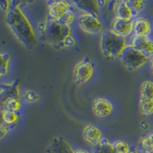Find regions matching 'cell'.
<instances>
[{
    "label": "cell",
    "mask_w": 153,
    "mask_h": 153,
    "mask_svg": "<svg viewBox=\"0 0 153 153\" xmlns=\"http://www.w3.org/2000/svg\"><path fill=\"white\" fill-rule=\"evenodd\" d=\"M152 32V25L147 18L138 16L132 19V35L150 37Z\"/></svg>",
    "instance_id": "11"
},
{
    "label": "cell",
    "mask_w": 153,
    "mask_h": 153,
    "mask_svg": "<svg viewBox=\"0 0 153 153\" xmlns=\"http://www.w3.org/2000/svg\"><path fill=\"white\" fill-rule=\"evenodd\" d=\"M139 106V110L144 116H151L153 114V100L140 97Z\"/></svg>",
    "instance_id": "17"
},
{
    "label": "cell",
    "mask_w": 153,
    "mask_h": 153,
    "mask_svg": "<svg viewBox=\"0 0 153 153\" xmlns=\"http://www.w3.org/2000/svg\"><path fill=\"white\" fill-rule=\"evenodd\" d=\"M114 106L110 100L104 97H97L93 100L92 110L100 118H106L113 113Z\"/></svg>",
    "instance_id": "9"
},
{
    "label": "cell",
    "mask_w": 153,
    "mask_h": 153,
    "mask_svg": "<svg viewBox=\"0 0 153 153\" xmlns=\"http://www.w3.org/2000/svg\"><path fill=\"white\" fill-rule=\"evenodd\" d=\"M94 69L92 63L87 57L80 60L74 68V80L77 85H83L94 76Z\"/></svg>",
    "instance_id": "6"
},
{
    "label": "cell",
    "mask_w": 153,
    "mask_h": 153,
    "mask_svg": "<svg viewBox=\"0 0 153 153\" xmlns=\"http://www.w3.org/2000/svg\"><path fill=\"white\" fill-rule=\"evenodd\" d=\"M48 153H74V150L62 138H54L48 149Z\"/></svg>",
    "instance_id": "14"
},
{
    "label": "cell",
    "mask_w": 153,
    "mask_h": 153,
    "mask_svg": "<svg viewBox=\"0 0 153 153\" xmlns=\"http://www.w3.org/2000/svg\"><path fill=\"white\" fill-rule=\"evenodd\" d=\"M71 8V4L65 0L48 2V12L49 18L56 22L59 21L60 19Z\"/></svg>",
    "instance_id": "8"
},
{
    "label": "cell",
    "mask_w": 153,
    "mask_h": 153,
    "mask_svg": "<svg viewBox=\"0 0 153 153\" xmlns=\"http://www.w3.org/2000/svg\"><path fill=\"white\" fill-rule=\"evenodd\" d=\"M139 151L142 153L153 152V131L149 132L140 139L139 142Z\"/></svg>",
    "instance_id": "15"
},
{
    "label": "cell",
    "mask_w": 153,
    "mask_h": 153,
    "mask_svg": "<svg viewBox=\"0 0 153 153\" xmlns=\"http://www.w3.org/2000/svg\"><path fill=\"white\" fill-rule=\"evenodd\" d=\"M127 3L133 13L134 19L138 17V16L142 13L146 7V2L143 0H128Z\"/></svg>",
    "instance_id": "18"
},
{
    "label": "cell",
    "mask_w": 153,
    "mask_h": 153,
    "mask_svg": "<svg viewBox=\"0 0 153 153\" xmlns=\"http://www.w3.org/2000/svg\"><path fill=\"white\" fill-rule=\"evenodd\" d=\"M6 72H5V71H1V70H0V79L2 78V76H4V75H5L6 74Z\"/></svg>",
    "instance_id": "30"
},
{
    "label": "cell",
    "mask_w": 153,
    "mask_h": 153,
    "mask_svg": "<svg viewBox=\"0 0 153 153\" xmlns=\"http://www.w3.org/2000/svg\"><path fill=\"white\" fill-rule=\"evenodd\" d=\"M128 153H139V152L136 149H131Z\"/></svg>",
    "instance_id": "31"
},
{
    "label": "cell",
    "mask_w": 153,
    "mask_h": 153,
    "mask_svg": "<svg viewBox=\"0 0 153 153\" xmlns=\"http://www.w3.org/2000/svg\"><path fill=\"white\" fill-rule=\"evenodd\" d=\"M112 146L115 153H128L131 150L129 143L123 139H117L112 142Z\"/></svg>",
    "instance_id": "21"
},
{
    "label": "cell",
    "mask_w": 153,
    "mask_h": 153,
    "mask_svg": "<svg viewBox=\"0 0 153 153\" xmlns=\"http://www.w3.org/2000/svg\"><path fill=\"white\" fill-rule=\"evenodd\" d=\"M77 23L80 29L87 34L96 35L103 31V24L97 16L93 13L80 12L77 17Z\"/></svg>",
    "instance_id": "5"
},
{
    "label": "cell",
    "mask_w": 153,
    "mask_h": 153,
    "mask_svg": "<svg viewBox=\"0 0 153 153\" xmlns=\"http://www.w3.org/2000/svg\"><path fill=\"white\" fill-rule=\"evenodd\" d=\"M127 46L126 38L115 35L110 29L103 31L101 34L100 49L103 55L107 58L120 57Z\"/></svg>",
    "instance_id": "2"
},
{
    "label": "cell",
    "mask_w": 153,
    "mask_h": 153,
    "mask_svg": "<svg viewBox=\"0 0 153 153\" xmlns=\"http://www.w3.org/2000/svg\"><path fill=\"white\" fill-rule=\"evenodd\" d=\"M75 19H76V13H75L74 10L73 9V5H72L71 9H69L60 19V20L57 22L61 23V24L64 25H67V26H71V25H72L74 22Z\"/></svg>",
    "instance_id": "22"
},
{
    "label": "cell",
    "mask_w": 153,
    "mask_h": 153,
    "mask_svg": "<svg viewBox=\"0 0 153 153\" xmlns=\"http://www.w3.org/2000/svg\"><path fill=\"white\" fill-rule=\"evenodd\" d=\"M9 2L7 1H0V7L2 8L3 10L6 11L9 8Z\"/></svg>",
    "instance_id": "27"
},
{
    "label": "cell",
    "mask_w": 153,
    "mask_h": 153,
    "mask_svg": "<svg viewBox=\"0 0 153 153\" xmlns=\"http://www.w3.org/2000/svg\"><path fill=\"white\" fill-rule=\"evenodd\" d=\"M128 45L143 53L149 59L153 57V39L151 37L132 35Z\"/></svg>",
    "instance_id": "7"
},
{
    "label": "cell",
    "mask_w": 153,
    "mask_h": 153,
    "mask_svg": "<svg viewBox=\"0 0 153 153\" xmlns=\"http://www.w3.org/2000/svg\"><path fill=\"white\" fill-rule=\"evenodd\" d=\"M83 134L86 141L94 146L97 145L101 141V139H103V132L99 127L94 125L86 126L84 127Z\"/></svg>",
    "instance_id": "12"
},
{
    "label": "cell",
    "mask_w": 153,
    "mask_h": 153,
    "mask_svg": "<svg viewBox=\"0 0 153 153\" xmlns=\"http://www.w3.org/2000/svg\"><path fill=\"white\" fill-rule=\"evenodd\" d=\"M22 102L19 97H12L6 100L2 106L3 110L19 113L22 109Z\"/></svg>",
    "instance_id": "19"
},
{
    "label": "cell",
    "mask_w": 153,
    "mask_h": 153,
    "mask_svg": "<svg viewBox=\"0 0 153 153\" xmlns=\"http://www.w3.org/2000/svg\"><path fill=\"white\" fill-rule=\"evenodd\" d=\"M5 22L19 41L27 48H33L37 44V38L31 22L19 5L11 6L8 11Z\"/></svg>",
    "instance_id": "1"
},
{
    "label": "cell",
    "mask_w": 153,
    "mask_h": 153,
    "mask_svg": "<svg viewBox=\"0 0 153 153\" xmlns=\"http://www.w3.org/2000/svg\"><path fill=\"white\" fill-rule=\"evenodd\" d=\"M150 68H151L152 71L153 72V57H152L151 59H150Z\"/></svg>",
    "instance_id": "29"
},
{
    "label": "cell",
    "mask_w": 153,
    "mask_h": 153,
    "mask_svg": "<svg viewBox=\"0 0 153 153\" xmlns=\"http://www.w3.org/2000/svg\"><path fill=\"white\" fill-rule=\"evenodd\" d=\"M110 30L121 38L131 37L132 35V20H124L115 17L112 20Z\"/></svg>",
    "instance_id": "10"
},
{
    "label": "cell",
    "mask_w": 153,
    "mask_h": 153,
    "mask_svg": "<svg viewBox=\"0 0 153 153\" xmlns=\"http://www.w3.org/2000/svg\"><path fill=\"white\" fill-rule=\"evenodd\" d=\"M149 153H153V152H149Z\"/></svg>",
    "instance_id": "32"
},
{
    "label": "cell",
    "mask_w": 153,
    "mask_h": 153,
    "mask_svg": "<svg viewBox=\"0 0 153 153\" xmlns=\"http://www.w3.org/2000/svg\"><path fill=\"white\" fill-rule=\"evenodd\" d=\"M140 97L153 100V81L144 80L140 86Z\"/></svg>",
    "instance_id": "20"
},
{
    "label": "cell",
    "mask_w": 153,
    "mask_h": 153,
    "mask_svg": "<svg viewBox=\"0 0 153 153\" xmlns=\"http://www.w3.org/2000/svg\"><path fill=\"white\" fill-rule=\"evenodd\" d=\"M123 65L130 71H136L149 62L150 59L146 55L128 45L120 56Z\"/></svg>",
    "instance_id": "4"
},
{
    "label": "cell",
    "mask_w": 153,
    "mask_h": 153,
    "mask_svg": "<svg viewBox=\"0 0 153 153\" xmlns=\"http://www.w3.org/2000/svg\"><path fill=\"white\" fill-rule=\"evenodd\" d=\"M45 35L47 40L57 48H63V42L68 35H72L71 26H67L49 18L48 19Z\"/></svg>",
    "instance_id": "3"
},
{
    "label": "cell",
    "mask_w": 153,
    "mask_h": 153,
    "mask_svg": "<svg viewBox=\"0 0 153 153\" xmlns=\"http://www.w3.org/2000/svg\"><path fill=\"white\" fill-rule=\"evenodd\" d=\"M25 100L28 103H36L40 100V96L35 91H28L24 94Z\"/></svg>",
    "instance_id": "23"
},
{
    "label": "cell",
    "mask_w": 153,
    "mask_h": 153,
    "mask_svg": "<svg viewBox=\"0 0 153 153\" xmlns=\"http://www.w3.org/2000/svg\"><path fill=\"white\" fill-rule=\"evenodd\" d=\"M9 60H10V55L9 54L0 53V70L1 71H3L7 73Z\"/></svg>",
    "instance_id": "24"
},
{
    "label": "cell",
    "mask_w": 153,
    "mask_h": 153,
    "mask_svg": "<svg viewBox=\"0 0 153 153\" xmlns=\"http://www.w3.org/2000/svg\"><path fill=\"white\" fill-rule=\"evenodd\" d=\"M93 153H115L112 146V143L106 138H103L97 145L94 146Z\"/></svg>",
    "instance_id": "16"
},
{
    "label": "cell",
    "mask_w": 153,
    "mask_h": 153,
    "mask_svg": "<svg viewBox=\"0 0 153 153\" xmlns=\"http://www.w3.org/2000/svg\"><path fill=\"white\" fill-rule=\"evenodd\" d=\"M8 134V128L4 124L0 123V139H3Z\"/></svg>",
    "instance_id": "26"
},
{
    "label": "cell",
    "mask_w": 153,
    "mask_h": 153,
    "mask_svg": "<svg viewBox=\"0 0 153 153\" xmlns=\"http://www.w3.org/2000/svg\"><path fill=\"white\" fill-rule=\"evenodd\" d=\"M74 153H91V152L90 151H88L87 149H85L79 148V149H75L74 152Z\"/></svg>",
    "instance_id": "28"
},
{
    "label": "cell",
    "mask_w": 153,
    "mask_h": 153,
    "mask_svg": "<svg viewBox=\"0 0 153 153\" xmlns=\"http://www.w3.org/2000/svg\"><path fill=\"white\" fill-rule=\"evenodd\" d=\"M115 17L124 20H132L134 19L133 13L129 6L127 1H118L115 2L113 6Z\"/></svg>",
    "instance_id": "13"
},
{
    "label": "cell",
    "mask_w": 153,
    "mask_h": 153,
    "mask_svg": "<svg viewBox=\"0 0 153 153\" xmlns=\"http://www.w3.org/2000/svg\"><path fill=\"white\" fill-rule=\"evenodd\" d=\"M76 45V40L72 35H68L63 42V48H71Z\"/></svg>",
    "instance_id": "25"
}]
</instances>
